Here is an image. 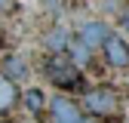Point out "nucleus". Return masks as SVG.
Listing matches in <instances>:
<instances>
[{"mask_svg": "<svg viewBox=\"0 0 129 123\" xmlns=\"http://www.w3.org/2000/svg\"><path fill=\"white\" fill-rule=\"evenodd\" d=\"M43 71H46V77H49L58 89H80V86H83V74H80V68L64 52H52L49 58L43 61Z\"/></svg>", "mask_w": 129, "mask_h": 123, "instance_id": "f257e3e1", "label": "nucleus"}, {"mask_svg": "<svg viewBox=\"0 0 129 123\" xmlns=\"http://www.w3.org/2000/svg\"><path fill=\"white\" fill-rule=\"evenodd\" d=\"M83 105H86L89 114H95V117H108V114L120 111V96H117V89H111V86H95V89L86 92Z\"/></svg>", "mask_w": 129, "mask_h": 123, "instance_id": "f03ea898", "label": "nucleus"}, {"mask_svg": "<svg viewBox=\"0 0 129 123\" xmlns=\"http://www.w3.org/2000/svg\"><path fill=\"white\" fill-rule=\"evenodd\" d=\"M108 34H111V28H108L102 19H92V22H83V25H80V31H77V43L86 46L89 52H95V49H102V43L108 40Z\"/></svg>", "mask_w": 129, "mask_h": 123, "instance_id": "7ed1b4c3", "label": "nucleus"}, {"mask_svg": "<svg viewBox=\"0 0 129 123\" xmlns=\"http://www.w3.org/2000/svg\"><path fill=\"white\" fill-rule=\"evenodd\" d=\"M102 52H105V61L111 68H129V43L120 37V34H114V31H111L108 34V40L102 43Z\"/></svg>", "mask_w": 129, "mask_h": 123, "instance_id": "20e7f679", "label": "nucleus"}, {"mask_svg": "<svg viewBox=\"0 0 129 123\" xmlns=\"http://www.w3.org/2000/svg\"><path fill=\"white\" fill-rule=\"evenodd\" d=\"M49 117H52V123H77L83 114H80V105L74 99L55 96V99H49Z\"/></svg>", "mask_w": 129, "mask_h": 123, "instance_id": "39448f33", "label": "nucleus"}, {"mask_svg": "<svg viewBox=\"0 0 129 123\" xmlns=\"http://www.w3.org/2000/svg\"><path fill=\"white\" fill-rule=\"evenodd\" d=\"M15 105H19V89H15L12 80H6L0 74V114H9Z\"/></svg>", "mask_w": 129, "mask_h": 123, "instance_id": "423d86ee", "label": "nucleus"}, {"mask_svg": "<svg viewBox=\"0 0 129 123\" xmlns=\"http://www.w3.org/2000/svg\"><path fill=\"white\" fill-rule=\"evenodd\" d=\"M0 74H3L6 80H25V77H28V65H25L22 55H6L3 71H0Z\"/></svg>", "mask_w": 129, "mask_h": 123, "instance_id": "0eeeda50", "label": "nucleus"}, {"mask_svg": "<svg viewBox=\"0 0 129 123\" xmlns=\"http://www.w3.org/2000/svg\"><path fill=\"white\" fill-rule=\"evenodd\" d=\"M71 31H64V28H52L49 31V34H46V49H52V52H64V49H68V46H71Z\"/></svg>", "mask_w": 129, "mask_h": 123, "instance_id": "6e6552de", "label": "nucleus"}, {"mask_svg": "<svg viewBox=\"0 0 129 123\" xmlns=\"http://www.w3.org/2000/svg\"><path fill=\"white\" fill-rule=\"evenodd\" d=\"M22 102H25V108H28L31 114H43V105H46V96H43V89L31 86V89H25Z\"/></svg>", "mask_w": 129, "mask_h": 123, "instance_id": "1a4fd4ad", "label": "nucleus"}, {"mask_svg": "<svg viewBox=\"0 0 129 123\" xmlns=\"http://www.w3.org/2000/svg\"><path fill=\"white\" fill-rule=\"evenodd\" d=\"M64 55H68V58L74 61L77 68H83V65H89V61H92V52L86 49V46H80L77 40H71V46L64 49Z\"/></svg>", "mask_w": 129, "mask_h": 123, "instance_id": "9d476101", "label": "nucleus"}, {"mask_svg": "<svg viewBox=\"0 0 129 123\" xmlns=\"http://www.w3.org/2000/svg\"><path fill=\"white\" fill-rule=\"evenodd\" d=\"M77 123H95V120H92V117H80Z\"/></svg>", "mask_w": 129, "mask_h": 123, "instance_id": "9b49d317", "label": "nucleus"}]
</instances>
